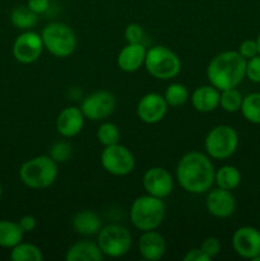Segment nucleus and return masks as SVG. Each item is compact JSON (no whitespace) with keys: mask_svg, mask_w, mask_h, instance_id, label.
<instances>
[{"mask_svg":"<svg viewBox=\"0 0 260 261\" xmlns=\"http://www.w3.org/2000/svg\"><path fill=\"white\" fill-rule=\"evenodd\" d=\"M216 170L211 157L201 152H189L181 157L176 167V180L186 193H208L214 184Z\"/></svg>","mask_w":260,"mask_h":261,"instance_id":"1","label":"nucleus"},{"mask_svg":"<svg viewBox=\"0 0 260 261\" xmlns=\"http://www.w3.org/2000/svg\"><path fill=\"white\" fill-rule=\"evenodd\" d=\"M209 83L219 91L236 88L246 78V59L239 51H223L214 56L206 68Z\"/></svg>","mask_w":260,"mask_h":261,"instance_id":"2","label":"nucleus"},{"mask_svg":"<svg viewBox=\"0 0 260 261\" xmlns=\"http://www.w3.org/2000/svg\"><path fill=\"white\" fill-rule=\"evenodd\" d=\"M58 162L50 155H37L25 161L19 168V178L32 190H43L58 178Z\"/></svg>","mask_w":260,"mask_h":261,"instance_id":"3","label":"nucleus"},{"mask_svg":"<svg viewBox=\"0 0 260 261\" xmlns=\"http://www.w3.org/2000/svg\"><path fill=\"white\" fill-rule=\"evenodd\" d=\"M166 216V205L163 199L155 196H138L130 206V221L139 231H152L162 224Z\"/></svg>","mask_w":260,"mask_h":261,"instance_id":"4","label":"nucleus"},{"mask_svg":"<svg viewBox=\"0 0 260 261\" xmlns=\"http://www.w3.org/2000/svg\"><path fill=\"white\" fill-rule=\"evenodd\" d=\"M43 46L56 58H68L76 48V36L70 25L63 22H53L45 25L41 32Z\"/></svg>","mask_w":260,"mask_h":261,"instance_id":"5","label":"nucleus"},{"mask_svg":"<svg viewBox=\"0 0 260 261\" xmlns=\"http://www.w3.org/2000/svg\"><path fill=\"white\" fill-rule=\"evenodd\" d=\"M144 66L153 78L168 81L180 74L181 60L172 50L158 45L147 50Z\"/></svg>","mask_w":260,"mask_h":261,"instance_id":"6","label":"nucleus"},{"mask_svg":"<svg viewBox=\"0 0 260 261\" xmlns=\"http://www.w3.org/2000/svg\"><path fill=\"white\" fill-rule=\"evenodd\" d=\"M206 154L217 161L231 157L239 147V134L229 125H217L204 140Z\"/></svg>","mask_w":260,"mask_h":261,"instance_id":"7","label":"nucleus"},{"mask_svg":"<svg viewBox=\"0 0 260 261\" xmlns=\"http://www.w3.org/2000/svg\"><path fill=\"white\" fill-rule=\"evenodd\" d=\"M97 244L105 256L122 257L130 251L132 234L120 224H109L99 229Z\"/></svg>","mask_w":260,"mask_h":261,"instance_id":"8","label":"nucleus"},{"mask_svg":"<svg viewBox=\"0 0 260 261\" xmlns=\"http://www.w3.org/2000/svg\"><path fill=\"white\" fill-rule=\"evenodd\" d=\"M101 165L111 175L126 176L134 170L135 158L129 148L117 143L105 147L101 153Z\"/></svg>","mask_w":260,"mask_h":261,"instance_id":"9","label":"nucleus"},{"mask_svg":"<svg viewBox=\"0 0 260 261\" xmlns=\"http://www.w3.org/2000/svg\"><path fill=\"white\" fill-rule=\"evenodd\" d=\"M116 107V98L107 91H97L87 96L81 105L84 117L91 121L107 119Z\"/></svg>","mask_w":260,"mask_h":261,"instance_id":"10","label":"nucleus"},{"mask_svg":"<svg viewBox=\"0 0 260 261\" xmlns=\"http://www.w3.org/2000/svg\"><path fill=\"white\" fill-rule=\"evenodd\" d=\"M43 46L42 37L33 31H23L14 40L12 53L15 60L20 64H32L40 59Z\"/></svg>","mask_w":260,"mask_h":261,"instance_id":"11","label":"nucleus"},{"mask_svg":"<svg viewBox=\"0 0 260 261\" xmlns=\"http://www.w3.org/2000/svg\"><path fill=\"white\" fill-rule=\"evenodd\" d=\"M232 247L239 256L252 260L260 255V231L251 226L240 227L232 236Z\"/></svg>","mask_w":260,"mask_h":261,"instance_id":"12","label":"nucleus"},{"mask_svg":"<svg viewBox=\"0 0 260 261\" xmlns=\"http://www.w3.org/2000/svg\"><path fill=\"white\" fill-rule=\"evenodd\" d=\"M143 188L149 195L160 199L167 198L173 190L172 175L163 167H150L143 176Z\"/></svg>","mask_w":260,"mask_h":261,"instance_id":"13","label":"nucleus"},{"mask_svg":"<svg viewBox=\"0 0 260 261\" xmlns=\"http://www.w3.org/2000/svg\"><path fill=\"white\" fill-rule=\"evenodd\" d=\"M168 105L165 97L160 93H147L137 105V115L144 124H157L167 114Z\"/></svg>","mask_w":260,"mask_h":261,"instance_id":"14","label":"nucleus"},{"mask_svg":"<svg viewBox=\"0 0 260 261\" xmlns=\"http://www.w3.org/2000/svg\"><path fill=\"white\" fill-rule=\"evenodd\" d=\"M206 211L216 218H227L236 209V200L231 191L217 188L211 189L205 199Z\"/></svg>","mask_w":260,"mask_h":261,"instance_id":"15","label":"nucleus"},{"mask_svg":"<svg viewBox=\"0 0 260 261\" xmlns=\"http://www.w3.org/2000/svg\"><path fill=\"white\" fill-rule=\"evenodd\" d=\"M84 117L81 107L69 106L61 110L56 119V130L63 138H73L82 132Z\"/></svg>","mask_w":260,"mask_h":261,"instance_id":"16","label":"nucleus"},{"mask_svg":"<svg viewBox=\"0 0 260 261\" xmlns=\"http://www.w3.org/2000/svg\"><path fill=\"white\" fill-rule=\"evenodd\" d=\"M138 251L144 260H161L166 252L165 239L155 229L144 231L138 240Z\"/></svg>","mask_w":260,"mask_h":261,"instance_id":"17","label":"nucleus"},{"mask_svg":"<svg viewBox=\"0 0 260 261\" xmlns=\"http://www.w3.org/2000/svg\"><path fill=\"white\" fill-rule=\"evenodd\" d=\"M145 55L147 50L142 42L126 43L117 55V66L125 73H134L144 65Z\"/></svg>","mask_w":260,"mask_h":261,"instance_id":"18","label":"nucleus"},{"mask_svg":"<svg viewBox=\"0 0 260 261\" xmlns=\"http://www.w3.org/2000/svg\"><path fill=\"white\" fill-rule=\"evenodd\" d=\"M219 97H221V91L212 84L200 86L195 88L191 94V105L198 112L208 114L219 106Z\"/></svg>","mask_w":260,"mask_h":261,"instance_id":"19","label":"nucleus"},{"mask_svg":"<svg viewBox=\"0 0 260 261\" xmlns=\"http://www.w3.org/2000/svg\"><path fill=\"white\" fill-rule=\"evenodd\" d=\"M103 257L105 255L98 244L88 240H82L73 244L65 254L66 261H102Z\"/></svg>","mask_w":260,"mask_h":261,"instance_id":"20","label":"nucleus"},{"mask_svg":"<svg viewBox=\"0 0 260 261\" xmlns=\"http://www.w3.org/2000/svg\"><path fill=\"white\" fill-rule=\"evenodd\" d=\"M73 228L82 236L98 234L102 228V221L97 213L92 211H83L75 214L73 219Z\"/></svg>","mask_w":260,"mask_h":261,"instance_id":"21","label":"nucleus"},{"mask_svg":"<svg viewBox=\"0 0 260 261\" xmlns=\"http://www.w3.org/2000/svg\"><path fill=\"white\" fill-rule=\"evenodd\" d=\"M23 234L18 222L0 221V247L12 249L15 245L22 242Z\"/></svg>","mask_w":260,"mask_h":261,"instance_id":"22","label":"nucleus"},{"mask_svg":"<svg viewBox=\"0 0 260 261\" xmlns=\"http://www.w3.org/2000/svg\"><path fill=\"white\" fill-rule=\"evenodd\" d=\"M214 182L217 184L218 188L232 191L241 182V173H240L239 168L235 167V166H222L216 171Z\"/></svg>","mask_w":260,"mask_h":261,"instance_id":"23","label":"nucleus"},{"mask_svg":"<svg viewBox=\"0 0 260 261\" xmlns=\"http://www.w3.org/2000/svg\"><path fill=\"white\" fill-rule=\"evenodd\" d=\"M10 20L13 25L18 30L28 31L36 25L38 20V14L30 9L27 5H20V7L14 8L10 13Z\"/></svg>","mask_w":260,"mask_h":261,"instance_id":"24","label":"nucleus"},{"mask_svg":"<svg viewBox=\"0 0 260 261\" xmlns=\"http://www.w3.org/2000/svg\"><path fill=\"white\" fill-rule=\"evenodd\" d=\"M10 259L13 261H42L43 254L38 246L27 242H19L12 247Z\"/></svg>","mask_w":260,"mask_h":261,"instance_id":"25","label":"nucleus"},{"mask_svg":"<svg viewBox=\"0 0 260 261\" xmlns=\"http://www.w3.org/2000/svg\"><path fill=\"white\" fill-rule=\"evenodd\" d=\"M240 111L246 121L260 125V93L254 92L245 96Z\"/></svg>","mask_w":260,"mask_h":261,"instance_id":"26","label":"nucleus"},{"mask_svg":"<svg viewBox=\"0 0 260 261\" xmlns=\"http://www.w3.org/2000/svg\"><path fill=\"white\" fill-rule=\"evenodd\" d=\"M242 99H244V96H242L239 89H223V91H221V97H219V106L226 112L233 114V112L240 111Z\"/></svg>","mask_w":260,"mask_h":261,"instance_id":"27","label":"nucleus"},{"mask_svg":"<svg viewBox=\"0 0 260 261\" xmlns=\"http://www.w3.org/2000/svg\"><path fill=\"white\" fill-rule=\"evenodd\" d=\"M165 99L168 106L177 107L189 99V91L184 84L171 83L165 92Z\"/></svg>","mask_w":260,"mask_h":261,"instance_id":"28","label":"nucleus"},{"mask_svg":"<svg viewBox=\"0 0 260 261\" xmlns=\"http://www.w3.org/2000/svg\"><path fill=\"white\" fill-rule=\"evenodd\" d=\"M97 139L103 147L117 144L120 142V130L112 122H103L97 129Z\"/></svg>","mask_w":260,"mask_h":261,"instance_id":"29","label":"nucleus"},{"mask_svg":"<svg viewBox=\"0 0 260 261\" xmlns=\"http://www.w3.org/2000/svg\"><path fill=\"white\" fill-rule=\"evenodd\" d=\"M50 157L58 163L66 162L71 157V145L64 140L55 143L50 149Z\"/></svg>","mask_w":260,"mask_h":261,"instance_id":"30","label":"nucleus"},{"mask_svg":"<svg viewBox=\"0 0 260 261\" xmlns=\"http://www.w3.org/2000/svg\"><path fill=\"white\" fill-rule=\"evenodd\" d=\"M124 37L127 43H139L144 37V31L138 23H130L124 31Z\"/></svg>","mask_w":260,"mask_h":261,"instance_id":"31","label":"nucleus"},{"mask_svg":"<svg viewBox=\"0 0 260 261\" xmlns=\"http://www.w3.org/2000/svg\"><path fill=\"white\" fill-rule=\"evenodd\" d=\"M246 78L254 83H260V55L246 60Z\"/></svg>","mask_w":260,"mask_h":261,"instance_id":"32","label":"nucleus"},{"mask_svg":"<svg viewBox=\"0 0 260 261\" xmlns=\"http://www.w3.org/2000/svg\"><path fill=\"white\" fill-rule=\"evenodd\" d=\"M200 249L208 255L211 259L216 257L217 255L221 252V242L216 237H208V239L204 240L200 245Z\"/></svg>","mask_w":260,"mask_h":261,"instance_id":"33","label":"nucleus"},{"mask_svg":"<svg viewBox=\"0 0 260 261\" xmlns=\"http://www.w3.org/2000/svg\"><path fill=\"white\" fill-rule=\"evenodd\" d=\"M239 54L246 60L259 55L256 40H245L244 42H241V45L239 46Z\"/></svg>","mask_w":260,"mask_h":261,"instance_id":"34","label":"nucleus"},{"mask_svg":"<svg viewBox=\"0 0 260 261\" xmlns=\"http://www.w3.org/2000/svg\"><path fill=\"white\" fill-rule=\"evenodd\" d=\"M18 224H19L20 228H22V231L24 232V233H30V232L35 231L36 226H37V221H36V218L33 216L27 214V216H23L22 218L18 221Z\"/></svg>","mask_w":260,"mask_h":261,"instance_id":"35","label":"nucleus"},{"mask_svg":"<svg viewBox=\"0 0 260 261\" xmlns=\"http://www.w3.org/2000/svg\"><path fill=\"white\" fill-rule=\"evenodd\" d=\"M183 259L184 261H209L211 257H209L200 247H198V249L189 250Z\"/></svg>","mask_w":260,"mask_h":261,"instance_id":"36","label":"nucleus"},{"mask_svg":"<svg viewBox=\"0 0 260 261\" xmlns=\"http://www.w3.org/2000/svg\"><path fill=\"white\" fill-rule=\"evenodd\" d=\"M27 7L36 14H43L50 7V0H28Z\"/></svg>","mask_w":260,"mask_h":261,"instance_id":"37","label":"nucleus"},{"mask_svg":"<svg viewBox=\"0 0 260 261\" xmlns=\"http://www.w3.org/2000/svg\"><path fill=\"white\" fill-rule=\"evenodd\" d=\"M256 43H257V50H259V55H260V35L257 36V38H256Z\"/></svg>","mask_w":260,"mask_h":261,"instance_id":"38","label":"nucleus"},{"mask_svg":"<svg viewBox=\"0 0 260 261\" xmlns=\"http://www.w3.org/2000/svg\"><path fill=\"white\" fill-rule=\"evenodd\" d=\"M252 261H260V255H257V256H255L254 259H252Z\"/></svg>","mask_w":260,"mask_h":261,"instance_id":"39","label":"nucleus"},{"mask_svg":"<svg viewBox=\"0 0 260 261\" xmlns=\"http://www.w3.org/2000/svg\"><path fill=\"white\" fill-rule=\"evenodd\" d=\"M2 194H3V188H2V184H0V198H2Z\"/></svg>","mask_w":260,"mask_h":261,"instance_id":"40","label":"nucleus"}]
</instances>
